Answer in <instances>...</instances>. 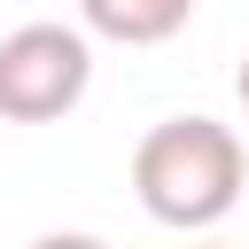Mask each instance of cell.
Instances as JSON below:
<instances>
[{
    "label": "cell",
    "mask_w": 249,
    "mask_h": 249,
    "mask_svg": "<svg viewBox=\"0 0 249 249\" xmlns=\"http://www.w3.org/2000/svg\"><path fill=\"white\" fill-rule=\"evenodd\" d=\"M195 249H226V241H195Z\"/></svg>",
    "instance_id": "8992f818"
},
{
    "label": "cell",
    "mask_w": 249,
    "mask_h": 249,
    "mask_svg": "<svg viewBox=\"0 0 249 249\" xmlns=\"http://www.w3.org/2000/svg\"><path fill=\"white\" fill-rule=\"evenodd\" d=\"M233 86H241V109H249V54H241V78H233Z\"/></svg>",
    "instance_id": "5b68a950"
},
{
    "label": "cell",
    "mask_w": 249,
    "mask_h": 249,
    "mask_svg": "<svg viewBox=\"0 0 249 249\" xmlns=\"http://www.w3.org/2000/svg\"><path fill=\"white\" fill-rule=\"evenodd\" d=\"M31 249H109V241H93V233H39Z\"/></svg>",
    "instance_id": "277c9868"
},
{
    "label": "cell",
    "mask_w": 249,
    "mask_h": 249,
    "mask_svg": "<svg viewBox=\"0 0 249 249\" xmlns=\"http://www.w3.org/2000/svg\"><path fill=\"white\" fill-rule=\"evenodd\" d=\"M241 187H249V156L241 132L218 117H163L132 148V195L171 233H210L241 202Z\"/></svg>",
    "instance_id": "6da1fadb"
},
{
    "label": "cell",
    "mask_w": 249,
    "mask_h": 249,
    "mask_svg": "<svg viewBox=\"0 0 249 249\" xmlns=\"http://www.w3.org/2000/svg\"><path fill=\"white\" fill-rule=\"evenodd\" d=\"M86 31L93 39H117V47H163L171 31H187L195 0H78Z\"/></svg>",
    "instance_id": "3957f363"
},
{
    "label": "cell",
    "mask_w": 249,
    "mask_h": 249,
    "mask_svg": "<svg viewBox=\"0 0 249 249\" xmlns=\"http://www.w3.org/2000/svg\"><path fill=\"white\" fill-rule=\"evenodd\" d=\"M93 86V39L78 23H16L0 39V117L8 124H54Z\"/></svg>",
    "instance_id": "7a4b0ae2"
}]
</instances>
